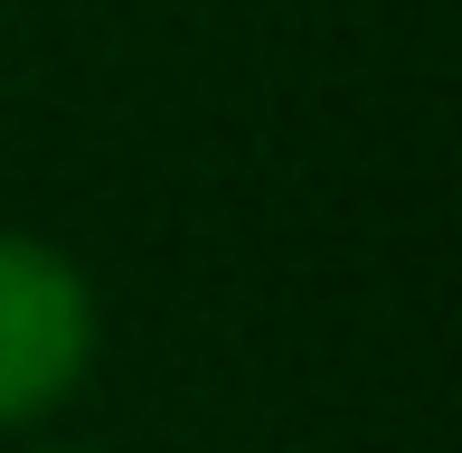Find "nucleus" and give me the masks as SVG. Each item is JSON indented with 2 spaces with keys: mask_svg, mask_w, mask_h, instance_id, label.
<instances>
[{
  "mask_svg": "<svg viewBox=\"0 0 462 453\" xmlns=\"http://www.w3.org/2000/svg\"><path fill=\"white\" fill-rule=\"evenodd\" d=\"M57 453H76V444H57Z\"/></svg>",
  "mask_w": 462,
  "mask_h": 453,
  "instance_id": "obj_2",
  "label": "nucleus"
},
{
  "mask_svg": "<svg viewBox=\"0 0 462 453\" xmlns=\"http://www.w3.org/2000/svg\"><path fill=\"white\" fill-rule=\"evenodd\" d=\"M95 293L57 245L0 226V425H29L86 378Z\"/></svg>",
  "mask_w": 462,
  "mask_h": 453,
  "instance_id": "obj_1",
  "label": "nucleus"
}]
</instances>
